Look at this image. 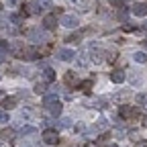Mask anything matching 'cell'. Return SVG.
<instances>
[{
    "mask_svg": "<svg viewBox=\"0 0 147 147\" xmlns=\"http://www.w3.org/2000/svg\"><path fill=\"white\" fill-rule=\"evenodd\" d=\"M106 147H117V145H106Z\"/></svg>",
    "mask_w": 147,
    "mask_h": 147,
    "instance_id": "obj_34",
    "label": "cell"
},
{
    "mask_svg": "<svg viewBox=\"0 0 147 147\" xmlns=\"http://www.w3.org/2000/svg\"><path fill=\"white\" fill-rule=\"evenodd\" d=\"M10 23L12 25H23V16L21 14H10Z\"/></svg>",
    "mask_w": 147,
    "mask_h": 147,
    "instance_id": "obj_20",
    "label": "cell"
},
{
    "mask_svg": "<svg viewBox=\"0 0 147 147\" xmlns=\"http://www.w3.org/2000/svg\"><path fill=\"white\" fill-rule=\"evenodd\" d=\"M57 57H59L61 61H74L76 53H74L71 49H59V51H57Z\"/></svg>",
    "mask_w": 147,
    "mask_h": 147,
    "instance_id": "obj_8",
    "label": "cell"
},
{
    "mask_svg": "<svg viewBox=\"0 0 147 147\" xmlns=\"http://www.w3.org/2000/svg\"><path fill=\"white\" fill-rule=\"evenodd\" d=\"M43 106H45L47 113H51L53 117H59V115H61V110H63L59 98L55 96V94H45V98H43Z\"/></svg>",
    "mask_w": 147,
    "mask_h": 147,
    "instance_id": "obj_1",
    "label": "cell"
},
{
    "mask_svg": "<svg viewBox=\"0 0 147 147\" xmlns=\"http://www.w3.org/2000/svg\"><path fill=\"white\" fill-rule=\"evenodd\" d=\"M86 147H100V145H98V143H88Z\"/></svg>",
    "mask_w": 147,
    "mask_h": 147,
    "instance_id": "obj_30",
    "label": "cell"
},
{
    "mask_svg": "<svg viewBox=\"0 0 147 147\" xmlns=\"http://www.w3.org/2000/svg\"><path fill=\"white\" fill-rule=\"evenodd\" d=\"M61 25L67 27V29H76V27L80 25V18H78L76 14H63V16H61Z\"/></svg>",
    "mask_w": 147,
    "mask_h": 147,
    "instance_id": "obj_5",
    "label": "cell"
},
{
    "mask_svg": "<svg viewBox=\"0 0 147 147\" xmlns=\"http://www.w3.org/2000/svg\"><path fill=\"white\" fill-rule=\"evenodd\" d=\"M108 2L113 4V6H123V2H125V0H108Z\"/></svg>",
    "mask_w": 147,
    "mask_h": 147,
    "instance_id": "obj_25",
    "label": "cell"
},
{
    "mask_svg": "<svg viewBox=\"0 0 147 147\" xmlns=\"http://www.w3.org/2000/svg\"><path fill=\"white\" fill-rule=\"evenodd\" d=\"M143 45H145V47H147V39H145V41H143Z\"/></svg>",
    "mask_w": 147,
    "mask_h": 147,
    "instance_id": "obj_32",
    "label": "cell"
},
{
    "mask_svg": "<svg viewBox=\"0 0 147 147\" xmlns=\"http://www.w3.org/2000/svg\"><path fill=\"white\" fill-rule=\"evenodd\" d=\"M12 139H14V131H12L10 127L0 131V141H12Z\"/></svg>",
    "mask_w": 147,
    "mask_h": 147,
    "instance_id": "obj_12",
    "label": "cell"
},
{
    "mask_svg": "<svg viewBox=\"0 0 147 147\" xmlns=\"http://www.w3.org/2000/svg\"><path fill=\"white\" fill-rule=\"evenodd\" d=\"M125 78H127V76H125V71H121V69H115L113 74H110V80H113L115 84H123Z\"/></svg>",
    "mask_w": 147,
    "mask_h": 147,
    "instance_id": "obj_11",
    "label": "cell"
},
{
    "mask_svg": "<svg viewBox=\"0 0 147 147\" xmlns=\"http://www.w3.org/2000/svg\"><path fill=\"white\" fill-rule=\"evenodd\" d=\"M143 125H147V117H145V121H143Z\"/></svg>",
    "mask_w": 147,
    "mask_h": 147,
    "instance_id": "obj_33",
    "label": "cell"
},
{
    "mask_svg": "<svg viewBox=\"0 0 147 147\" xmlns=\"http://www.w3.org/2000/svg\"><path fill=\"white\" fill-rule=\"evenodd\" d=\"M100 55H102V49H100L98 45H92V59H94L96 63H100V61H102Z\"/></svg>",
    "mask_w": 147,
    "mask_h": 147,
    "instance_id": "obj_15",
    "label": "cell"
},
{
    "mask_svg": "<svg viewBox=\"0 0 147 147\" xmlns=\"http://www.w3.org/2000/svg\"><path fill=\"white\" fill-rule=\"evenodd\" d=\"M29 35H31V39H35L37 43H45V41H47V35H45V33H41L39 29H33Z\"/></svg>",
    "mask_w": 147,
    "mask_h": 147,
    "instance_id": "obj_10",
    "label": "cell"
},
{
    "mask_svg": "<svg viewBox=\"0 0 147 147\" xmlns=\"http://www.w3.org/2000/svg\"><path fill=\"white\" fill-rule=\"evenodd\" d=\"M65 84H78V76H76V74H74V71H67L65 74Z\"/></svg>",
    "mask_w": 147,
    "mask_h": 147,
    "instance_id": "obj_18",
    "label": "cell"
},
{
    "mask_svg": "<svg viewBox=\"0 0 147 147\" xmlns=\"http://www.w3.org/2000/svg\"><path fill=\"white\" fill-rule=\"evenodd\" d=\"M6 4L8 6H18V4H21V0H6Z\"/></svg>",
    "mask_w": 147,
    "mask_h": 147,
    "instance_id": "obj_26",
    "label": "cell"
},
{
    "mask_svg": "<svg viewBox=\"0 0 147 147\" xmlns=\"http://www.w3.org/2000/svg\"><path fill=\"white\" fill-rule=\"evenodd\" d=\"M55 27H57V16H55V14H47L43 18V29L45 31H53Z\"/></svg>",
    "mask_w": 147,
    "mask_h": 147,
    "instance_id": "obj_7",
    "label": "cell"
},
{
    "mask_svg": "<svg viewBox=\"0 0 147 147\" xmlns=\"http://www.w3.org/2000/svg\"><path fill=\"white\" fill-rule=\"evenodd\" d=\"M2 106L6 108V113H8V110H12V108L16 106V98H14V96H6V98L2 100Z\"/></svg>",
    "mask_w": 147,
    "mask_h": 147,
    "instance_id": "obj_14",
    "label": "cell"
},
{
    "mask_svg": "<svg viewBox=\"0 0 147 147\" xmlns=\"http://www.w3.org/2000/svg\"><path fill=\"white\" fill-rule=\"evenodd\" d=\"M133 59H135L137 63H145V61H147V55H145L143 51H135V53H133Z\"/></svg>",
    "mask_w": 147,
    "mask_h": 147,
    "instance_id": "obj_17",
    "label": "cell"
},
{
    "mask_svg": "<svg viewBox=\"0 0 147 147\" xmlns=\"http://www.w3.org/2000/svg\"><path fill=\"white\" fill-rule=\"evenodd\" d=\"M33 133H35V127H23V129H21V135H23V137H25V135H33Z\"/></svg>",
    "mask_w": 147,
    "mask_h": 147,
    "instance_id": "obj_21",
    "label": "cell"
},
{
    "mask_svg": "<svg viewBox=\"0 0 147 147\" xmlns=\"http://www.w3.org/2000/svg\"><path fill=\"white\" fill-rule=\"evenodd\" d=\"M35 94H47V84L45 82H37L35 84Z\"/></svg>",
    "mask_w": 147,
    "mask_h": 147,
    "instance_id": "obj_16",
    "label": "cell"
},
{
    "mask_svg": "<svg viewBox=\"0 0 147 147\" xmlns=\"http://www.w3.org/2000/svg\"><path fill=\"white\" fill-rule=\"evenodd\" d=\"M145 100H147V98H145L143 94H139V96H137V102H145Z\"/></svg>",
    "mask_w": 147,
    "mask_h": 147,
    "instance_id": "obj_29",
    "label": "cell"
},
{
    "mask_svg": "<svg viewBox=\"0 0 147 147\" xmlns=\"http://www.w3.org/2000/svg\"><path fill=\"white\" fill-rule=\"evenodd\" d=\"M80 39H82V35H80V33H74V35H69V37H67L65 41H67V43H74V45H76V43H80Z\"/></svg>",
    "mask_w": 147,
    "mask_h": 147,
    "instance_id": "obj_19",
    "label": "cell"
},
{
    "mask_svg": "<svg viewBox=\"0 0 147 147\" xmlns=\"http://www.w3.org/2000/svg\"><path fill=\"white\" fill-rule=\"evenodd\" d=\"M0 98H2V100H4V98H6V96H2V92H0Z\"/></svg>",
    "mask_w": 147,
    "mask_h": 147,
    "instance_id": "obj_31",
    "label": "cell"
},
{
    "mask_svg": "<svg viewBox=\"0 0 147 147\" xmlns=\"http://www.w3.org/2000/svg\"><path fill=\"white\" fill-rule=\"evenodd\" d=\"M119 115H121L123 119H135V117L139 115V110H137L135 106H131V104H123V106L119 108Z\"/></svg>",
    "mask_w": 147,
    "mask_h": 147,
    "instance_id": "obj_4",
    "label": "cell"
},
{
    "mask_svg": "<svg viewBox=\"0 0 147 147\" xmlns=\"http://www.w3.org/2000/svg\"><path fill=\"white\" fill-rule=\"evenodd\" d=\"M131 12H133L135 16H145V14H147V4H145V2H137V4L131 8Z\"/></svg>",
    "mask_w": 147,
    "mask_h": 147,
    "instance_id": "obj_9",
    "label": "cell"
},
{
    "mask_svg": "<svg viewBox=\"0 0 147 147\" xmlns=\"http://www.w3.org/2000/svg\"><path fill=\"white\" fill-rule=\"evenodd\" d=\"M41 137H43V141H45L47 145H57V141H59V135H57L55 129H45Z\"/></svg>",
    "mask_w": 147,
    "mask_h": 147,
    "instance_id": "obj_3",
    "label": "cell"
},
{
    "mask_svg": "<svg viewBox=\"0 0 147 147\" xmlns=\"http://www.w3.org/2000/svg\"><path fill=\"white\" fill-rule=\"evenodd\" d=\"M43 80H45V84L49 82H55V69H51V67H45L43 69Z\"/></svg>",
    "mask_w": 147,
    "mask_h": 147,
    "instance_id": "obj_13",
    "label": "cell"
},
{
    "mask_svg": "<svg viewBox=\"0 0 147 147\" xmlns=\"http://www.w3.org/2000/svg\"><path fill=\"white\" fill-rule=\"evenodd\" d=\"M41 10H43V6L39 2H29L23 6V14H39Z\"/></svg>",
    "mask_w": 147,
    "mask_h": 147,
    "instance_id": "obj_6",
    "label": "cell"
},
{
    "mask_svg": "<svg viewBox=\"0 0 147 147\" xmlns=\"http://www.w3.org/2000/svg\"><path fill=\"white\" fill-rule=\"evenodd\" d=\"M18 57L25 59V61H35L37 57H39V49H35V47H23V51H21Z\"/></svg>",
    "mask_w": 147,
    "mask_h": 147,
    "instance_id": "obj_2",
    "label": "cell"
},
{
    "mask_svg": "<svg viewBox=\"0 0 147 147\" xmlns=\"http://www.w3.org/2000/svg\"><path fill=\"white\" fill-rule=\"evenodd\" d=\"M104 55H106V59H108V61H115V59H117V51H106Z\"/></svg>",
    "mask_w": 147,
    "mask_h": 147,
    "instance_id": "obj_23",
    "label": "cell"
},
{
    "mask_svg": "<svg viewBox=\"0 0 147 147\" xmlns=\"http://www.w3.org/2000/svg\"><path fill=\"white\" fill-rule=\"evenodd\" d=\"M59 125H61L63 129H69V127H71L74 123H71V119H61V123H59Z\"/></svg>",
    "mask_w": 147,
    "mask_h": 147,
    "instance_id": "obj_24",
    "label": "cell"
},
{
    "mask_svg": "<svg viewBox=\"0 0 147 147\" xmlns=\"http://www.w3.org/2000/svg\"><path fill=\"white\" fill-rule=\"evenodd\" d=\"M135 147H147V141H145V139H143V141H137Z\"/></svg>",
    "mask_w": 147,
    "mask_h": 147,
    "instance_id": "obj_28",
    "label": "cell"
},
{
    "mask_svg": "<svg viewBox=\"0 0 147 147\" xmlns=\"http://www.w3.org/2000/svg\"><path fill=\"white\" fill-rule=\"evenodd\" d=\"M80 86H82V88H84V90H88V88H90V86H92V82H88V80H86V82H82V84H80Z\"/></svg>",
    "mask_w": 147,
    "mask_h": 147,
    "instance_id": "obj_27",
    "label": "cell"
},
{
    "mask_svg": "<svg viewBox=\"0 0 147 147\" xmlns=\"http://www.w3.org/2000/svg\"><path fill=\"white\" fill-rule=\"evenodd\" d=\"M8 121H10V119H8V113H6V110H0V123L4 125V123H8Z\"/></svg>",
    "mask_w": 147,
    "mask_h": 147,
    "instance_id": "obj_22",
    "label": "cell"
}]
</instances>
